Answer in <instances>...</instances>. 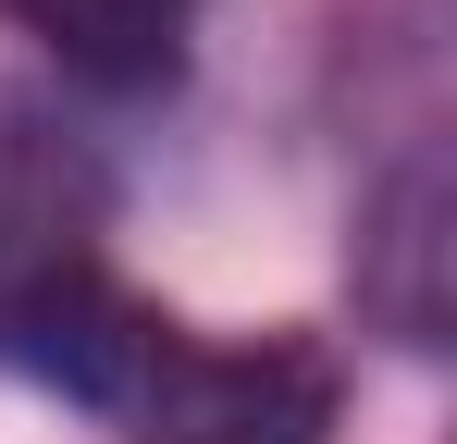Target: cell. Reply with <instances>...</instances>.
<instances>
[{
    "instance_id": "cell-1",
    "label": "cell",
    "mask_w": 457,
    "mask_h": 444,
    "mask_svg": "<svg viewBox=\"0 0 457 444\" xmlns=\"http://www.w3.org/2000/svg\"><path fill=\"white\" fill-rule=\"evenodd\" d=\"M0 370L112 420L173 370V333L112 272V160L37 86H0Z\"/></svg>"
},
{
    "instance_id": "cell-2",
    "label": "cell",
    "mask_w": 457,
    "mask_h": 444,
    "mask_svg": "<svg viewBox=\"0 0 457 444\" xmlns=\"http://www.w3.org/2000/svg\"><path fill=\"white\" fill-rule=\"evenodd\" d=\"M137 444H334V370L309 346L173 358L137 395Z\"/></svg>"
},
{
    "instance_id": "cell-3",
    "label": "cell",
    "mask_w": 457,
    "mask_h": 444,
    "mask_svg": "<svg viewBox=\"0 0 457 444\" xmlns=\"http://www.w3.org/2000/svg\"><path fill=\"white\" fill-rule=\"evenodd\" d=\"M346 284H359V321H371L383 346H408V358L445 346V160H433V136L395 148L371 185H359Z\"/></svg>"
},
{
    "instance_id": "cell-4",
    "label": "cell",
    "mask_w": 457,
    "mask_h": 444,
    "mask_svg": "<svg viewBox=\"0 0 457 444\" xmlns=\"http://www.w3.org/2000/svg\"><path fill=\"white\" fill-rule=\"evenodd\" d=\"M75 86H112V99H149L186 74V37H198V0H0Z\"/></svg>"
}]
</instances>
